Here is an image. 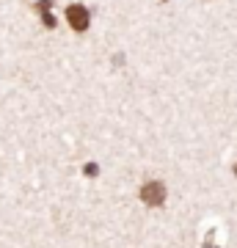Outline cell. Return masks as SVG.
<instances>
[{"label": "cell", "instance_id": "7a4b0ae2", "mask_svg": "<svg viewBox=\"0 0 237 248\" xmlns=\"http://www.w3.org/2000/svg\"><path fill=\"white\" fill-rule=\"evenodd\" d=\"M66 19H69V25L75 31H86L88 28V11L83 6H69L66 9Z\"/></svg>", "mask_w": 237, "mask_h": 248}, {"label": "cell", "instance_id": "6da1fadb", "mask_svg": "<svg viewBox=\"0 0 237 248\" xmlns=\"http://www.w3.org/2000/svg\"><path fill=\"white\" fill-rule=\"evenodd\" d=\"M141 199L149 207H160V204L166 202V187L160 185V182H146V185L141 187Z\"/></svg>", "mask_w": 237, "mask_h": 248}, {"label": "cell", "instance_id": "3957f363", "mask_svg": "<svg viewBox=\"0 0 237 248\" xmlns=\"http://www.w3.org/2000/svg\"><path fill=\"white\" fill-rule=\"evenodd\" d=\"M235 174H237V166H235Z\"/></svg>", "mask_w": 237, "mask_h": 248}]
</instances>
